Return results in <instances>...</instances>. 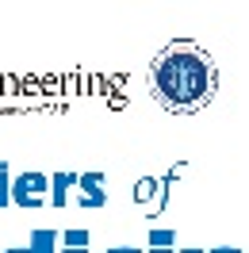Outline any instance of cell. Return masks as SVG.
<instances>
[{
  "instance_id": "obj_1",
  "label": "cell",
  "mask_w": 249,
  "mask_h": 253,
  "mask_svg": "<svg viewBox=\"0 0 249 253\" xmlns=\"http://www.w3.org/2000/svg\"><path fill=\"white\" fill-rule=\"evenodd\" d=\"M207 84H211V69L196 54H169L165 62L157 65V88L169 96L172 104H180V108L203 100Z\"/></svg>"
}]
</instances>
